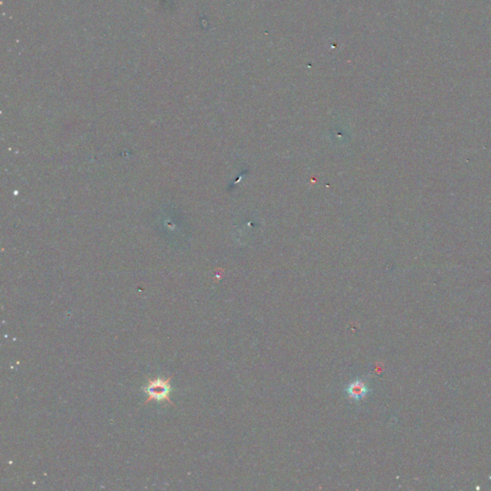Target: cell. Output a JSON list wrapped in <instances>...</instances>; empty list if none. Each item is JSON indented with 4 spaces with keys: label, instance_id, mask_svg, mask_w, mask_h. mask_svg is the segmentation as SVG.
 Listing matches in <instances>:
<instances>
[{
    "label": "cell",
    "instance_id": "cell-1",
    "mask_svg": "<svg viewBox=\"0 0 491 491\" xmlns=\"http://www.w3.org/2000/svg\"><path fill=\"white\" fill-rule=\"evenodd\" d=\"M172 378L173 376H170L167 379H163L160 377L148 379V382L143 388L144 393L148 395L145 404H148L151 401H157V402L165 401L167 403L174 405L170 399V393L172 392L170 381Z\"/></svg>",
    "mask_w": 491,
    "mask_h": 491
},
{
    "label": "cell",
    "instance_id": "cell-2",
    "mask_svg": "<svg viewBox=\"0 0 491 491\" xmlns=\"http://www.w3.org/2000/svg\"><path fill=\"white\" fill-rule=\"evenodd\" d=\"M368 393V387L366 383L361 380H356L354 382L351 383L348 389V393L350 395V398L358 400L363 398L366 393Z\"/></svg>",
    "mask_w": 491,
    "mask_h": 491
}]
</instances>
